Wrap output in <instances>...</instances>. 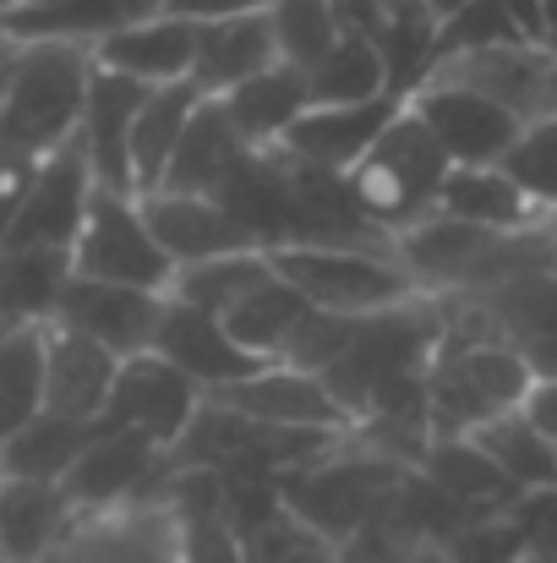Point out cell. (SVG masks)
<instances>
[{
    "label": "cell",
    "mask_w": 557,
    "mask_h": 563,
    "mask_svg": "<svg viewBox=\"0 0 557 563\" xmlns=\"http://www.w3.org/2000/svg\"><path fill=\"white\" fill-rule=\"evenodd\" d=\"M520 416H525L547 443H557V377H536V383H531V394H525Z\"/></svg>",
    "instance_id": "obj_50"
},
{
    "label": "cell",
    "mask_w": 557,
    "mask_h": 563,
    "mask_svg": "<svg viewBox=\"0 0 557 563\" xmlns=\"http://www.w3.org/2000/svg\"><path fill=\"white\" fill-rule=\"evenodd\" d=\"M38 563H181V520L159 504L82 515L66 542Z\"/></svg>",
    "instance_id": "obj_15"
},
{
    "label": "cell",
    "mask_w": 557,
    "mask_h": 563,
    "mask_svg": "<svg viewBox=\"0 0 557 563\" xmlns=\"http://www.w3.org/2000/svg\"><path fill=\"white\" fill-rule=\"evenodd\" d=\"M328 5H334V16H339V33L371 38V44H382V33H388V22H393V5H388V0H328Z\"/></svg>",
    "instance_id": "obj_46"
},
{
    "label": "cell",
    "mask_w": 557,
    "mask_h": 563,
    "mask_svg": "<svg viewBox=\"0 0 557 563\" xmlns=\"http://www.w3.org/2000/svg\"><path fill=\"white\" fill-rule=\"evenodd\" d=\"M5 66H11V44H0V93H5Z\"/></svg>",
    "instance_id": "obj_55"
},
{
    "label": "cell",
    "mask_w": 557,
    "mask_h": 563,
    "mask_svg": "<svg viewBox=\"0 0 557 563\" xmlns=\"http://www.w3.org/2000/svg\"><path fill=\"white\" fill-rule=\"evenodd\" d=\"M356 323H361V318H339V312H318V307H312L307 323L296 329V340H290V351H285L279 367L328 377L345 362V351H350V340H356Z\"/></svg>",
    "instance_id": "obj_43"
},
{
    "label": "cell",
    "mask_w": 557,
    "mask_h": 563,
    "mask_svg": "<svg viewBox=\"0 0 557 563\" xmlns=\"http://www.w3.org/2000/svg\"><path fill=\"white\" fill-rule=\"evenodd\" d=\"M547 230H553V235H557V208H553V213H547Z\"/></svg>",
    "instance_id": "obj_57"
},
{
    "label": "cell",
    "mask_w": 557,
    "mask_h": 563,
    "mask_svg": "<svg viewBox=\"0 0 557 563\" xmlns=\"http://www.w3.org/2000/svg\"><path fill=\"white\" fill-rule=\"evenodd\" d=\"M154 356H165L170 367H181L202 394L235 388V383H246L252 373H263V367H268V362H257L252 351H241L219 318L191 312V307H181V301H170V307H165V323H159Z\"/></svg>",
    "instance_id": "obj_20"
},
{
    "label": "cell",
    "mask_w": 557,
    "mask_h": 563,
    "mask_svg": "<svg viewBox=\"0 0 557 563\" xmlns=\"http://www.w3.org/2000/svg\"><path fill=\"white\" fill-rule=\"evenodd\" d=\"M520 22L503 11V0H465L454 16L437 22V66L470 49H492V44H520Z\"/></svg>",
    "instance_id": "obj_41"
},
{
    "label": "cell",
    "mask_w": 557,
    "mask_h": 563,
    "mask_svg": "<svg viewBox=\"0 0 557 563\" xmlns=\"http://www.w3.org/2000/svg\"><path fill=\"white\" fill-rule=\"evenodd\" d=\"M5 334H11V329H0V345H5Z\"/></svg>",
    "instance_id": "obj_59"
},
{
    "label": "cell",
    "mask_w": 557,
    "mask_h": 563,
    "mask_svg": "<svg viewBox=\"0 0 557 563\" xmlns=\"http://www.w3.org/2000/svg\"><path fill=\"white\" fill-rule=\"evenodd\" d=\"M224 110L230 121L241 126V137L252 148H279L285 132L312 110V88H307V71L301 66H268L263 77L241 82L235 93H224Z\"/></svg>",
    "instance_id": "obj_30"
},
{
    "label": "cell",
    "mask_w": 557,
    "mask_h": 563,
    "mask_svg": "<svg viewBox=\"0 0 557 563\" xmlns=\"http://www.w3.org/2000/svg\"><path fill=\"white\" fill-rule=\"evenodd\" d=\"M503 176L525 191L542 213L557 208V115H542L520 132V143L503 154Z\"/></svg>",
    "instance_id": "obj_40"
},
{
    "label": "cell",
    "mask_w": 557,
    "mask_h": 563,
    "mask_svg": "<svg viewBox=\"0 0 557 563\" xmlns=\"http://www.w3.org/2000/svg\"><path fill=\"white\" fill-rule=\"evenodd\" d=\"M143 99H148L143 82L93 66L82 132H77V137H82V154H88V165H93V181L110 191H126V197H137V181H132V126H137Z\"/></svg>",
    "instance_id": "obj_16"
},
{
    "label": "cell",
    "mask_w": 557,
    "mask_h": 563,
    "mask_svg": "<svg viewBox=\"0 0 557 563\" xmlns=\"http://www.w3.org/2000/svg\"><path fill=\"white\" fill-rule=\"evenodd\" d=\"M165 11V0H33L11 16H0L5 44H99L143 16Z\"/></svg>",
    "instance_id": "obj_22"
},
{
    "label": "cell",
    "mask_w": 557,
    "mask_h": 563,
    "mask_svg": "<svg viewBox=\"0 0 557 563\" xmlns=\"http://www.w3.org/2000/svg\"><path fill=\"white\" fill-rule=\"evenodd\" d=\"M553 99H557V82H553Z\"/></svg>",
    "instance_id": "obj_60"
},
{
    "label": "cell",
    "mask_w": 557,
    "mask_h": 563,
    "mask_svg": "<svg viewBox=\"0 0 557 563\" xmlns=\"http://www.w3.org/2000/svg\"><path fill=\"white\" fill-rule=\"evenodd\" d=\"M213 399H224L230 410L241 416H257V421H274V427H312V432H350V416L345 405L328 394V383L312 373H296V367H263L235 388H219Z\"/></svg>",
    "instance_id": "obj_21"
},
{
    "label": "cell",
    "mask_w": 557,
    "mask_h": 563,
    "mask_svg": "<svg viewBox=\"0 0 557 563\" xmlns=\"http://www.w3.org/2000/svg\"><path fill=\"white\" fill-rule=\"evenodd\" d=\"M181 520V563H246L241 537L224 526V515H176Z\"/></svg>",
    "instance_id": "obj_45"
},
{
    "label": "cell",
    "mask_w": 557,
    "mask_h": 563,
    "mask_svg": "<svg viewBox=\"0 0 557 563\" xmlns=\"http://www.w3.org/2000/svg\"><path fill=\"white\" fill-rule=\"evenodd\" d=\"M443 301H448V329L426 367V410L437 438H470L487 421L520 410L536 377L520 362V351L498 340L492 318L476 301L465 296H443Z\"/></svg>",
    "instance_id": "obj_1"
},
{
    "label": "cell",
    "mask_w": 557,
    "mask_h": 563,
    "mask_svg": "<svg viewBox=\"0 0 557 563\" xmlns=\"http://www.w3.org/2000/svg\"><path fill=\"white\" fill-rule=\"evenodd\" d=\"M465 301H476L492 318L498 340L520 351L531 377H557V274H525Z\"/></svg>",
    "instance_id": "obj_18"
},
{
    "label": "cell",
    "mask_w": 557,
    "mask_h": 563,
    "mask_svg": "<svg viewBox=\"0 0 557 563\" xmlns=\"http://www.w3.org/2000/svg\"><path fill=\"white\" fill-rule=\"evenodd\" d=\"M22 5H33V0H0V16H11V11H22Z\"/></svg>",
    "instance_id": "obj_56"
},
{
    "label": "cell",
    "mask_w": 557,
    "mask_h": 563,
    "mask_svg": "<svg viewBox=\"0 0 557 563\" xmlns=\"http://www.w3.org/2000/svg\"><path fill=\"white\" fill-rule=\"evenodd\" d=\"M71 274L77 279H104V285H132V290H154L170 296L176 263L165 257V246L154 241L143 202L126 191L99 187L88 202L82 235L71 246Z\"/></svg>",
    "instance_id": "obj_7"
},
{
    "label": "cell",
    "mask_w": 557,
    "mask_h": 563,
    "mask_svg": "<svg viewBox=\"0 0 557 563\" xmlns=\"http://www.w3.org/2000/svg\"><path fill=\"white\" fill-rule=\"evenodd\" d=\"M268 66H279V38H274L268 11L224 16V22L197 27V66H191V82H197L208 99L235 93L241 82L263 77Z\"/></svg>",
    "instance_id": "obj_24"
},
{
    "label": "cell",
    "mask_w": 557,
    "mask_h": 563,
    "mask_svg": "<svg viewBox=\"0 0 557 563\" xmlns=\"http://www.w3.org/2000/svg\"><path fill=\"white\" fill-rule=\"evenodd\" d=\"M410 110L426 121V132L443 143V154L454 165H503V154L520 143L525 121L514 110H503L498 99L476 93V88H459V82H421L410 93Z\"/></svg>",
    "instance_id": "obj_9"
},
{
    "label": "cell",
    "mask_w": 557,
    "mask_h": 563,
    "mask_svg": "<svg viewBox=\"0 0 557 563\" xmlns=\"http://www.w3.org/2000/svg\"><path fill=\"white\" fill-rule=\"evenodd\" d=\"M470 438L503 465V476H509L525 498H531V493H553L557 487V443H547L520 410L487 421V427L470 432Z\"/></svg>",
    "instance_id": "obj_38"
},
{
    "label": "cell",
    "mask_w": 557,
    "mask_h": 563,
    "mask_svg": "<svg viewBox=\"0 0 557 563\" xmlns=\"http://www.w3.org/2000/svg\"><path fill=\"white\" fill-rule=\"evenodd\" d=\"M421 476L437 482L443 493H454L459 504H470L476 515H509L525 498L476 438H432V449L421 460Z\"/></svg>",
    "instance_id": "obj_31"
},
{
    "label": "cell",
    "mask_w": 557,
    "mask_h": 563,
    "mask_svg": "<svg viewBox=\"0 0 557 563\" xmlns=\"http://www.w3.org/2000/svg\"><path fill=\"white\" fill-rule=\"evenodd\" d=\"M274 279V257L268 252H230V257H208V263H191L176 268L170 279V301H181L191 312H208V318H230L257 285Z\"/></svg>",
    "instance_id": "obj_35"
},
{
    "label": "cell",
    "mask_w": 557,
    "mask_h": 563,
    "mask_svg": "<svg viewBox=\"0 0 557 563\" xmlns=\"http://www.w3.org/2000/svg\"><path fill=\"white\" fill-rule=\"evenodd\" d=\"M115 377H121V356L115 351L49 323V394H44V410L99 427L104 410H110Z\"/></svg>",
    "instance_id": "obj_27"
},
{
    "label": "cell",
    "mask_w": 557,
    "mask_h": 563,
    "mask_svg": "<svg viewBox=\"0 0 557 563\" xmlns=\"http://www.w3.org/2000/svg\"><path fill=\"white\" fill-rule=\"evenodd\" d=\"M49 394V323L38 329H11L0 345V443L44 416Z\"/></svg>",
    "instance_id": "obj_36"
},
{
    "label": "cell",
    "mask_w": 557,
    "mask_h": 563,
    "mask_svg": "<svg viewBox=\"0 0 557 563\" xmlns=\"http://www.w3.org/2000/svg\"><path fill=\"white\" fill-rule=\"evenodd\" d=\"M410 563H454V559H448V548H432V542H421V548L410 553Z\"/></svg>",
    "instance_id": "obj_53"
},
{
    "label": "cell",
    "mask_w": 557,
    "mask_h": 563,
    "mask_svg": "<svg viewBox=\"0 0 557 563\" xmlns=\"http://www.w3.org/2000/svg\"><path fill=\"white\" fill-rule=\"evenodd\" d=\"M388 5H393V11H404V5H415V0H388Z\"/></svg>",
    "instance_id": "obj_58"
},
{
    "label": "cell",
    "mask_w": 557,
    "mask_h": 563,
    "mask_svg": "<svg viewBox=\"0 0 557 563\" xmlns=\"http://www.w3.org/2000/svg\"><path fill=\"white\" fill-rule=\"evenodd\" d=\"M307 88H312V104H361V99H377V93H393L382 44L345 33L318 66H307Z\"/></svg>",
    "instance_id": "obj_37"
},
{
    "label": "cell",
    "mask_w": 557,
    "mask_h": 563,
    "mask_svg": "<svg viewBox=\"0 0 557 563\" xmlns=\"http://www.w3.org/2000/svg\"><path fill=\"white\" fill-rule=\"evenodd\" d=\"M219 208L252 235V246L279 252L290 241V213H296V165L279 148L246 154V165L219 187Z\"/></svg>",
    "instance_id": "obj_23"
},
{
    "label": "cell",
    "mask_w": 557,
    "mask_h": 563,
    "mask_svg": "<svg viewBox=\"0 0 557 563\" xmlns=\"http://www.w3.org/2000/svg\"><path fill=\"white\" fill-rule=\"evenodd\" d=\"M448 329V301L443 296H410L388 312H371L356 323V340L345 351V362L323 377L328 394L345 405L350 427L361 421V410L371 405V394L393 377H415L432 367L437 345Z\"/></svg>",
    "instance_id": "obj_4"
},
{
    "label": "cell",
    "mask_w": 557,
    "mask_h": 563,
    "mask_svg": "<svg viewBox=\"0 0 557 563\" xmlns=\"http://www.w3.org/2000/svg\"><path fill=\"white\" fill-rule=\"evenodd\" d=\"M404 104H410V99H399V93H377V99H361V104H312V110L285 132L279 154L296 159V165H312V170L350 176Z\"/></svg>",
    "instance_id": "obj_14"
},
{
    "label": "cell",
    "mask_w": 557,
    "mask_h": 563,
    "mask_svg": "<svg viewBox=\"0 0 557 563\" xmlns=\"http://www.w3.org/2000/svg\"><path fill=\"white\" fill-rule=\"evenodd\" d=\"M246 154H257V148H252V143L241 137V126L230 121L224 99H202L197 115H191V126H186L181 148H176V159H170V170H165V181H159V191L219 197V187L246 165Z\"/></svg>",
    "instance_id": "obj_26"
},
{
    "label": "cell",
    "mask_w": 557,
    "mask_h": 563,
    "mask_svg": "<svg viewBox=\"0 0 557 563\" xmlns=\"http://www.w3.org/2000/svg\"><path fill=\"white\" fill-rule=\"evenodd\" d=\"M0 44H5V38H0Z\"/></svg>",
    "instance_id": "obj_61"
},
{
    "label": "cell",
    "mask_w": 557,
    "mask_h": 563,
    "mask_svg": "<svg viewBox=\"0 0 557 563\" xmlns=\"http://www.w3.org/2000/svg\"><path fill=\"white\" fill-rule=\"evenodd\" d=\"M542 44H547V55L557 60V0H547V27H542Z\"/></svg>",
    "instance_id": "obj_52"
},
{
    "label": "cell",
    "mask_w": 557,
    "mask_h": 563,
    "mask_svg": "<svg viewBox=\"0 0 557 563\" xmlns=\"http://www.w3.org/2000/svg\"><path fill=\"white\" fill-rule=\"evenodd\" d=\"M165 307H170V296L71 274V285H66V296L55 307V323L82 334V340H93V345H104V351H115L121 362H132V356H154Z\"/></svg>",
    "instance_id": "obj_10"
},
{
    "label": "cell",
    "mask_w": 557,
    "mask_h": 563,
    "mask_svg": "<svg viewBox=\"0 0 557 563\" xmlns=\"http://www.w3.org/2000/svg\"><path fill=\"white\" fill-rule=\"evenodd\" d=\"M268 5H274V0H165L170 16H186V22H197V27L224 22V16H252V11H268Z\"/></svg>",
    "instance_id": "obj_49"
},
{
    "label": "cell",
    "mask_w": 557,
    "mask_h": 563,
    "mask_svg": "<svg viewBox=\"0 0 557 563\" xmlns=\"http://www.w3.org/2000/svg\"><path fill=\"white\" fill-rule=\"evenodd\" d=\"M514 515H520L525 531H531V553L557 559V487L553 493H531V498H520Z\"/></svg>",
    "instance_id": "obj_47"
},
{
    "label": "cell",
    "mask_w": 557,
    "mask_h": 563,
    "mask_svg": "<svg viewBox=\"0 0 557 563\" xmlns=\"http://www.w3.org/2000/svg\"><path fill=\"white\" fill-rule=\"evenodd\" d=\"M448 170H454V159L426 132V121L404 104L388 121V132L371 143L367 159L350 170V187H356V197H361V208L371 219L388 235H399V230L421 224L426 213H437V191L448 181Z\"/></svg>",
    "instance_id": "obj_5"
},
{
    "label": "cell",
    "mask_w": 557,
    "mask_h": 563,
    "mask_svg": "<svg viewBox=\"0 0 557 563\" xmlns=\"http://www.w3.org/2000/svg\"><path fill=\"white\" fill-rule=\"evenodd\" d=\"M503 11L520 22V33L531 38V44H542V27H547V0H503ZM547 49V44H542Z\"/></svg>",
    "instance_id": "obj_51"
},
{
    "label": "cell",
    "mask_w": 557,
    "mask_h": 563,
    "mask_svg": "<svg viewBox=\"0 0 557 563\" xmlns=\"http://www.w3.org/2000/svg\"><path fill=\"white\" fill-rule=\"evenodd\" d=\"M202 399L208 394L181 367H170L165 356H132V362H121L104 427H132V432H148L154 443L176 449L186 438V427L197 421Z\"/></svg>",
    "instance_id": "obj_13"
},
{
    "label": "cell",
    "mask_w": 557,
    "mask_h": 563,
    "mask_svg": "<svg viewBox=\"0 0 557 563\" xmlns=\"http://www.w3.org/2000/svg\"><path fill=\"white\" fill-rule=\"evenodd\" d=\"M274 268L318 307V312H339V318H371L388 312L410 296H421V285L410 279V268L399 263V252H328V246H285L268 252Z\"/></svg>",
    "instance_id": "obj_6"
},
{
    "label": "cell",
    "mask_w": 557,
    "mask_h": 563,
    "mask_svg": "<svg viewBox=\"0 0 557 563\" xmlns=\"http://www.w3.org/2000/svg\"><path fill=\"white\" fill-rule=\"evenodd\" d=\"M71 285V252L5 246L0 252V329L55 323V307Z\"/></svg>",
    "instance_id": "obj_28"
},
{
    "label": "cell",
    "mask_w": 557,
    "mask_h": 563,
    "mask_svg": "<svg viewBox=\"0 0 557 563\" xmlns=\"http://www.w3.org/2000/svg\"><path fill=\"white\" fill-rule=\"evenodd\" d=\"M165 476H170L165 443H154L148 432L99 421L93 443L82 449V460L71 465V476L60 487L77 515H110V509H132V504H159Z\"/></svg>",
    "instance_id": "obj_8"
},
{
    "label": "cell",
    "mask_w": 557,
    "mask_h": 563,
    "mask_svg": "<svg viewBox=\"0 0 557 563\" xmlns=\"http://www.w3.org/2000/svg\"><path fill=\"white\" fill-rule=\"evenodd\" d=\"M93 421H71V416H33L27 427H16L0 443V476H22V482H66L71 465L82 460V449L93 443Z\"/></svg>",
    "instance_id": "obj_33"
},
{
    "label": "cell",
    "mask_w": 557,
    "mask_h": 563,
    "mask_svg": "<svg viewBox=\"0 0 557 563\" xmlns=\"http://www.w3.org/2000/svg\"><path fill=\"white\" fill-rule=\"evenodd\" d=\"M33 170H38V165L0 154V252H5V241H11V224H16V208H22V197H27Z\"/></svg>",
    "instance_id": "obj_48"
},
{
    "label": "cell",
    "mask_w": 557,
    "mask_h": 563,
    "mask_svg": "<svg viewBox=\"0 0 557 563\" xmlns=\"http://www.w3.org/2000/svg\"><path fill=\"white\" fill-rule=\"evenodd\" d=\"M268 22H274V38H279V60L285 66H318L345 33H339V16L328 0H274L268 5Z\"/></svg>",
    "instance_id": "obj_39"
},
{
    "label": "cell",
    "mask_w": 557,
    "mask_h": 563,
    "mask_svg": "<svg viewBox=\"0 0 557 563\" xmlns=\"http://www.w3.org/2000/svg\"><path fill=\"white\" fill-rule=\"evenodd\" d=\"M82 515L71 509L60 482H22L0 476V563L49 559Z\"/></svg>",
    "instance_id": "obj_25"
},
{
    "label": "cell",
    "mask_w": 557,
    "mask_h": 563,
    "mask_svg": "<svg viewBox=\"0 0 557 563\" xmlns=\"http://www.w3.org/2000/svg\"><path fill=\"white\" fill-rule=\"evenodd\" d=\"M437 213L481 230H531L547 224V213L503 176V165H454L437 191Z\"/></svg>",
    "instance_id": "obj_29"
},
{
    "label": "cell",
    "mask_w": 557,
    "mask_h": 563,
    "mask_svg": "<svg viewBox=\"0 0 557 563\" xmlns=\"http://www.w3.org/2000/svg\"><path fill=\"white\" fill-rule=\"evenodd\" d=\"M246 563H339V548L312 531L307 520H296L290 509H279L268 526H257L246 542H241Z\"/></svg>",
    "instance_id": "obj_42"
},
{
    "label": "cell",
    "mask_w": 557,
    "mask_h": 563,
    "mask_svg": "<svg viewBox=\"0 0 557 563\" xmlns=\"http://www.w3.org/2000/svg\"><path fill=\"white\" fill-rule=\"evenodd\" d=\"M432 77L443 82H459V88H476L487 99H498L503 110H514L525 126L542 121V115H557V99H553V82H557V60L520 38V44H492V49H470V55H454L443 60ZM426 77V82H432Z\"/></svg>",
    "instance_id": "obj_12"
},
{
    "label": "cell",
    "mask_w": 557,
    "mask_h": 563,
    "mask_svg": "<svg viewBox=\"0 0 557 563\" xmlns=\"http://www.w3.org/2000/svg\"><path fill=\"white\" fill-rule=\"evenodd\" d=\"M93 82L88 44H11L5 93H0V154L44 165L82 132Z\"/></svg>",
    "instance_id": "obj_2"
},
{
    "label": "cell",
    "mask_w": 557,
    "mask_h": 563,
    "mask_svg": "<svg viewBox=\"0 0 557 563\" xmlns=\"http://www.w3.org/2000/svg\"><path fill=\"white\" fill-rule=\"evenodd\" d=\"M93 191H99V181H93V165H88V154H82V137H71L66 148H55V154L33 170L5 246L71 252L77 235H82V219H88Z\"/></svg>",
    "instance_id": "obj_11"
},
{
    "label": "cell",
    "mask_w": 557,
    "mask_h": 563,
    "mask_svg": "<svg viewBox=\"0 0 557 563\" xmlns=\"http://www.w3.org/2000/svg\"><path fill=\"white\" fill-rule=\"evenodd\" d=\"M426 5H432V16H437V22H443V16H454V11H459V5H465V0H426Z\"/></svg>",
    "instance_id": "obj_54"
},
{
    "label": "cell",
    "mask_w": 557,
    "mask_h": 563,
    "mask_svg": "<svg viewBox=\"0 0 557 563\" xmlns=\"http://www.w3.org/2000/svg\"><path fill=\"white\" fill-rule=\"evenodd\" d=\"M208 93L197 82H170V88H148L143 110H137V126H132V181H137V197L159 191L176 148H181L186 126L197 115Z\"/></svg>",
    "instance_id": "obj_32"
},
{
    "label": "cell",
    "mask_w": 557,
    "mask_h": 563,
    "mask_svg": "<svg viewBox=\"0 0 557 563\" xmlns=\"http://www.w3.org/2000/svg\"><path fill=\"white\" fill-rule=\"evenodd\" d=\"M93 66L104 71H121L143 88H170V82H191V66H197V22L170 16V11H154L110 38L93 44Z\"/></svg>",
    "instance_id": "obj_17"
},
{
    "label": "cell",
    "mask_w": 557,
    "mask_h": 563,
    "mask_svg": "<svg viewBox=\"0 0 557 563\" xmlns=\"http://www.w3.org/2000/svg\"><path fill=\"white\" fill-rule=\"evenodd\" d=\"M143 219L154 230V241L165 246V257L176 268L208 263V257H230V252H263L252 246V235L219 208V197H186V191H148L137 197Z\"/></svg>",
    "instance_id": "obj_19"
},
{
    "label": "cell",
    "mask_w": 557,
    "mask_h": 563,
    "mask_svg": "<svg viewBox=\"0 0 557 563\" xmlns=\"http://www.w3.org/2000/svg\"><path fill=\"white\" fill-rule=\"evenodd\" d=\"M448 559L454 563H525L531 559V531H525V520L514 509L509 515H487V520L465 526L448 542Z\"/></svg>",
    "instance_id": "obj_44"
},
{
    "label": "cell",
    "mask_w": 557,
    "mask_h": 563,
    "mask_svg": "<svg viewBox=\"0 0 557 563\" xmlns=\"http://www.w3.org/2000/svg\"><path fill=\"white\" fill-rule=\"evenodd\" d=\"M307 312H312V301L274 268V279L268 285H257L230 318H224V329H230V340L241 345V351H252L257 362H285V351H290V340H296V329L307 323Z\"/></svg>",
    "instance_id": "obj_34"
},
{
    "label": "cell",
    "mask_w": 557,
    "mask_h": 563,
    "mask_svg": "<svg viewBox=\"0 0 557 563\" xmlns=\"http://www.w3.org/2000/svg\"><path fill=\"white\" fill-rule=\"evenodd\" d=\"M404 476H410L404 465L371 454V449H361V443L345 432L339 449H328L323 460H312V465L279 476V498H285V509H290L296 520H307L312 531H323V537L345 553V542L393 504V493H399Z\"/></svg>",
    "instance_id": "obj_3"
}]
</instances>
